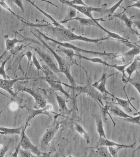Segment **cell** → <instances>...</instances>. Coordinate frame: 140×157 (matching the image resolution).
I'll return each instance as SVG.
<instances>
[{
    "label": "cell",
    "mask_w": 140,
    "mask_h": 157,
    "mask_svg": "<svg viewBox=\"0 0 140 157\" xmlns=\"http://www.w3.org/2000/svg\"><path fill=\"white\" fill-rule=\"evenodd\" d=\"M37 38L40 40L41 42L43 44V45L50 51V52L53 55L56 61H57L58 68L60 72L63 73L68 80L71 86H76V82L74 78L71 75V67L72 65V61L69 59L65 58L59 55L58 54L54 51L53 49L44 40L43 38L40 35H35Z\"/></svg>",
    "instance_id": "cell-1"
},
{
    "label": "cell",
    "mask_w": 140,
    "mask_h": 157,
    "mask_svg": "<svg viewBox=\"0 0 140 157\" xmlns=\"http://www.w3.org/2000/svg\"><path fill=\"white\" fill-rule=\"evenodd\" d=\"M51 29L53 31L54 34H55L58 39H60V41H61V42L81 40V41L98 44L99 42L109 39L108 37L98 39H90V38L82 36L77 35L69 29H66L62 26L54 27L51 28Z\"/></svg>",
    "instance_id": "cell-2"
},
{
    "label": "cell",
    "mask_w": 140,
    "mask_h": 157,
    "mask_svg": "<svg viewBox=\"0 0 140 157\" xmlns=\"http://www.w3.org/2000/svg\"><path fill=\"white\" fill-rule=\"evenodd\" d=\"M42 67V71L45 75L44 80L47 82L50 88L54 92H61L66 98L71 99V95L64 89L62 82H61L60 78L54 74V72L46 65H43Z\"/></svg>",
    "instance_id": "cell-3"
},
{
    "label": "cell",
    "mask_w": 140,
    "mask_h": 157,
    "mask_svg": "<svg viewBox=\"0 0 140 157\" xmlns=\"http://www.w3.org/2000/svg\"><path fill=\"white\" fill-rule=\"evenodd\" d=\"M37 32L38 34H39L44 39H46V40H49V41H51L54 43V44H58L60 46L63 47L68 48H70L72 49L74 51L78 52H83L85 53H87L88 54H91V55H98L100 56H109V57H111L113 58H116L117 54L116 53H109L106 52H96L93 51H91V50H85L81 48L75 46L73 44H70V43L67 42H63L60 41L59 40H55V39H52V38L49 37L44 33H41L39 30H37Z\"/></svg>",
    "instance_id": "cell-4"
},
{
    "label": "cell",
    "mask_w": 140,
    "mask_h": 157,
    "mask_svg": "<svg viewBox=\"0 0 140 157\" xmlns=\"http://www.w3.org/2000/svg\"><path fill=\"white\" fill-rule=\"evenodd\" d=\"M18 92H25L30 94L35 100L34 109H39L44 108L46 106L47 103L45 97L46 95L44 90L34 89L27 87H20L18 88Z\"/></svg>",
    "instance_id": "cell-5"
},
{
    "label": "cell",
    "mask_w": 140,
    "mask_h": 157,
    "mask_svg": "<svg viewBox=\"0 0 140 157\" xmlns=\"http://www.w3.org/2000/svg\"><path fill=\"white\" fill-rule=\"evenodd\" d=\"M58 117H54V120L52 123L46 129L40 140V147L41 148L49 147L50 142L57 133L60 128V125L62 123V121L57 120Z\"/></svg>",
    "instance_id": "cell-6"
},
{
    "label": "cell",
    "mask_w": 140,
    "mask_h": 157,
    "mask_svg": "<svg viewBox=\"0 0 140 157\" xmlns=\"http://www.w3.org/2000/svg\"><path fill=\"white\" fill-rule=\"evenodd\" d=\"M29 125V122L26 121L24 126L22 128L20 140L19 141L21 147L23 149L30 151L36 156H45L48 153H44L39 149L37 147L33 144L30 139L27 136L25 131Z\"/></svg>",
    "instance_id": "cell-7"
},
{
    "label": "cell",
    "mask_w": 140,
    "mask_h": 157,
    "mask_svg": "<svg viewBox=\"0 0 140 157\" xmlns=\"http://www.w3.org/2000/svg\"><path fill=\"white\" fill-rule=\"evenodd\" d=\"M59 1L64 4L72 7V8L79 11L82 14L85 15L88 18L93 20L96 19L93 17L92 13V12H98L104 14V11L107 8V4L103 5L102 7H95L88 6H79V5L72 4L70 3L69 1H67V0H59Z\"/></svg>",
    "instance_id": "cell-8"
},
{
    "label": "cell",
    "mask_w": 140,
    "mask_h": 157,
    "mask_svg": "<svg viewBox=\"0 0 140 157\" xmlns=\"http://www.w3.org/2000/svg\"><path fill=\"white\" fill-rule=\"evenodd\" d=\"M29 116L26 121L29 122L32 119L34 118L35 117L39 115H45L49 117L51 120H52L53 115H59L60 114L56 113L53 110V106L51 104H47L46 106L41 109H28Z\"/></svg>",
    "instance_id": "cell-9"
},
{
    "label": "cell",
    "mask_w": 140,
    "mask_h": 157,
    "mask_svg": "<svg viewBox=\"0 0 140 157\" xmlns=\"http://www.w3.org/2000/svg\"><path fill=\"white\" fill-rule=\"evenodd\" d=\"M33 49L34 51L39 55L42 61L45 63V65L54 73H58L60 72L58 67L56 66L52 57L50 55L46 53L39 48H34Z\"/></svg>",
    "instance_id": "cell-10"
},
{
    "label": "cell",
    "mask_w": 140,
    "mask_h": 157,
    "mask_svg": "<svg viewBox=\"0 0 140 157\" xmlns=\"http://www.w3.org/2000/svg\"><path fill=\"white\" fill-rule=\"evenodd\" d=\"M25 78L23 77L16 78L12 79H7L0 78V88L6 91L9 93L13 98L17 97V93L13 91V86L15 83L18 81L23 80ZM0 94L5 95L3 93H0Z\"/></svg>",
    "instance_id": "cell-11"
},
{
    "label": "cell",
    "mask_w": 140,
    "mask_h": 157,
    "mask_svg": "<svg viewBox=\"0 0 140 157\" xmlns=\"http://www.w3.org/2000/svg\"><path fill=\"white\" fill-rule=\"evenodd\" d=\"M107 78L108 75L107 74V73H104L102 75L98 81L93 83L92 86L103 95H107V94H109V95L112 97L113 94H112L111 93H109L107 90L106 87V84Z\"/></svg>",
    "instance_id": "cell-12"
},
{
    "label": "cell",
    "mask_w": 140,
    "mask_h": 157,
    "mask_svg": "<svg viewBox=\"0 0 140 157\" xmlns=\"http://www.w3.org/2000/svg\"><path fill=\"white\" fill-rule=\"evenodd\" d=\"M127 44H126L127 46L131 48L129 51L121 54L122 58L121 59L122 61L125 62L126 61H131L133 59L134 57L136 55H138L140 53V48L136 46L135 44H133V43H126Z\"/></svg>",
    "instance_id": "cell-13"
},
{
    "label": "cell",
    "mask_w": 140,
    "mask_h": 157,
    "mask_svg": "<svg viewBox=\"0 0 140 157\" xmlns=\"http://www.w3.org/2000/svg\"><path fill=\"white\" fill-rule=\"evenodd\" d=\"M55 96L58 105L59 106V110L61 116L66 117V115H70L72 112V109H70L68 107L66 104V99L64 97L59 95L55 92Z\"/></svg>",
    "instance_id": "cell-14"
},
{
    "label": "cell",
    "mask_w": 140,
    "mask_h": 157,
    "mask_svg": "<svg viewBox=\"0 0 140 157\" xmlns=\"http://www.w3.org/2000/svg\"><path fill=\"white\" fill-rule=\"evenodd\" d=\"M4 38L6 48L3 53L0 56V60L7 51L13 49L15 46L16 44L18 43L23 42L24 41V40H21V39H17V32H15V36L13 39H10L7 35H5Z\"/></svg>",
    "instance_id": "cell-15"
},
{
    "label": "cell",
    "mask_w": 140,
    "mask_h": 157,
    "mask_svg": "<svg viewBox=\"0 0 140 157\" xmlns=\"http://www.w3.org/2000/svg\"><path fill=\"white\" fill-rule=\"evenodd\" d=\"M122 81L124 83H131L136 88L140 95V73L137 71H136L134 75L132 78H129L126 77L122 78Z\"/></svg>",
    "instance_id": "cell-16"
},
{
    "label": "cell",
    "mask_w": 140,
    "mask_h": 157,
    "mask_svg": "<svg viewBox=\"0 0 140 157\" xmlns=\"http://www.w3.org/2000/svg\"><path fill=\"white\" fill-rule=\"evenodd\" d=\"M93 118L95 121L97 131L99 135V137H103L107 138L103 125V117L100 115L92 114Z\"/></svg>",
    "instance_id": "cell-17"
},
{
    "label": "cell",
    "mask_w": 140,
    "mask_h": 157,
    "mask_svg": "<svg viewBox=\"0 0 140 157\" xmlns=\"http://www.w3.org/2000/svg\"><path fill=\"white\" fill-rule=\"evenodd\" d=\"M112 98H114V99L115 100V104H118V105H120L126 111L130 113L132 112V110H131V108L130 107V105H131V106L133 107L135 109L136 111L138 112L136 109H135L134 107L131 104V101L135 99L134 98H131L130 99H128L127 100H125L122 99H120V98H118L117 97H115V96L113 95Z\"/></svg>",
    "instance_id": "cell-18"
},
{
    "label": "cell",
    "mask_w": 140,
    "mask_h": 157,
    "mask_svg": "<svg viewBox=\"0 0 140 157\" xmlns=\"http://www.w3.org/2000/svg\"><path fill=\"white\" fill-rule=\"evenodd\" d=\"M91 156L111 157L108 147L106 146H97L96 148L91 151Z\"/></svg>",
    "instance_id": "cell-19"
},
{
    "label": "cell",
    "mask_w": 140,
    "mask_h": 157,
    "mask_svg": "<svg viewBox=\"0 0 140 157\" xmlns=\"http://www.w3.org/2000/svg\"><path fill=\"white\" fill-rule=\"evenodd\" d=\"M129 66L127 68L125 69V71L128 75V78H130L134 72L140 68V56H137L133 60Z\"/></svg>",
    "instance_id": "cell-20"
},
{
    "label": "cell",
    "mask_w": 140,
    "mask_h": 157,
    "mask_svg": "<svg viewBox=\"0 0 140 157\" xmlns=\"http://www.w3.org/2000/svg\"><path fill=\"white\" fill-rule=\"evenodd\" d=\"M72 20L78 21H79L80 23L83 25L88 26H94L95 27H97V23H98V21H105L104 18H100L96 20H93L90 18H83L77 17L72 18L70 21Z\"/></svg>",
    "instance_id": "cell-21"
},
{
    "label": "cell",
    "mask_w": 140,
    "mask_h": 157,
    "mask_svg": "<svg viewBox=\"0 0 140 157\" xmlns=\"http://www.w3.org/2000/svg\"><path fill=\"white\" fill-rule=\"evenodd\" d=\"M137 141L131 145H124L121 144L120 145L111 146L108 147V150L111 155L113 157H117L118 156V153L119 151L122 148H133L136 144Z\"/></svg>",
    "instance_id": "cell-22"
},
{
    "label": "cell",
    "mask_w": 140,
    "mask_h": 157,
    "mask_svg": "<svg viewBox=\"0 0 140 157\" xmlns=\"http://www.w3.org/2000/svg\"><path fill=\"white\" fill-rule=\"evenodd\" d=\"M74 128L76 132H78L80 136L84 138L87 144L91 143L90 136L89 134L84 129L83 127L77 122L75 123L74 125Z\"/></svg>",
    "instance_id": "cell-23"
},
{
    "label": "cell",
    "mask_w": 140,
    "mask_h": 157,
    "mask_svg": "<svg viewBox=\"0 0 140 157\" xmlns=\"http://www.w3.org/2000/svg\"><path fill=\"white\" fill-rule=\"evenodd\" d=\"M23 126L22 125L20 127L17 128H11L0 126V134L6 135L9 134L21 135V133Z\"/></svg>",
    "instance_id": "cell-24"
},
{
    "label": "cell",
    "mask_w": 140,
    "mask_h": 157,
    "mask_svg": "<svg viewBox=\"0 0 140 157\" xmlns=\"http://www.w3.org/2000/svg\"><path fill=\"white\" fill-rule=\"evenodd\" d=\"M109 112L114 116L119 117L122 118H132V116L128 115L125 112L123 111L120 108L117 106L111 105L109 109Z\"/></svg>",
    "instance_id": "cell-25"
},
{
    "label": "cell",
    "mask_w": 140,
    "mask_h": 157,
    "mask_svg": "<svg viewBox=\"0 0 140 157\" xmlns=\"http://www.w3.org/2000/svg\"><path fill=\"white\" fill-rule=\"evenodd\" d=\"M114 17H117V18H119V19L122 21L126 25V26L128 27L131 31L133 32L134 34L136 33V31L133 30L132 28V25H133L134 22L131 21V18H129L126 15V13L122 12L119 14L115 15L114 16Z\"/></svg>",
    "instance_id": "cell-26"
},
{
    "label": "cell",
    "mask_w": 140,
    "mask_h": 157,
    "mask_svg": "<svg viewBox=\"0 0 140 157\" xmlns=\"http://www.w3.org/2000/svg\"><path fill=\"white\" fill-rule=\"evenodd\" d=\"M96 144L97 146H106V147H109L111 146L120 145L121 144L113 142L112 141L109 140L107 138L101 137H99Z\"/></svg>",
    "instance_id": "cell-27"
},
{
    "label": "cell",
    "mask_w": 140,
    "mask_h": 157,
    "mask_svg": "<svg viewBox=\"0 0 140 157\" xmlns=\"http://www.w3.org/2000/svg\"><path fill=\"white\" fill-rule=\"evenodd\" d=\"M76 56H78L80 58L84 59L91 61V62L94 63L101 64L108 66V67H109V66H110L109 64L107 63L100 58H89L86 57L85 56H82V55H76Z\"/></svg>",
    "instance_id": "cell-28"
},
{
    "label": "cell",
    "mask_w": 140,
    "mask_h": 157,
    "mask_svg": "<svg viewBox=\"0 0 140 157\" xmlns=\"http://www.w3.org/2000/svg\"><path fill=\"white\" fill-rule=\"evenodd\" d=\"M26 1L29 2V3H30L32 5V6H34V7H35L38 10L40 11V12H41V13H42L43 14L46 16V17H47L53 23V24L55 26L61 27V25H60V23H58V22L56 21L54 19V18H53L51 16L48 14V13H47L46 12H45V11H43V10L39 8V7H38V6H37V5L34 3V2H33V1H31V0H26Z\"/></svg>",
    "instance_id": "cell-29"
},
{
    "label": "cell",
    "mask_w": 140,
    "mask_h": 157,
    "mask_svg": "<svg viewBox=\"0 0 140 157\" xmlns=\"http://www.w3.org/2000/svg\"><path fill=\"white\" fill-rule=\"evenodd\" d=\"M56 52L64 53L66 55L68 58L71 61H72L74 56H76L74 50H72V49L68 48L63 47H61V48L60 47V46L58 47L57 50H56Z\"/></svg>",
    "instance_id": "cell-30"
},
{
    "label": "cell",
    "mask_w": 140,
    "mask_h": 157,
    "mask_svg": "<svg viewBox=\"0 0 140 157\" xmlns=\"http://www.w3.org/2000/svg\"><path fill=\"white\" fill-rule=\"evenodd\" d=\"M5 0H0V6H2V7H3L4 8L9 11V12H10V13H12V14H13V15L17 17L20 21H21L23 22V23H26L27 21H25V19H24V18H22V17H20V16H18V15L17 14V13H15V12L12 10L11 7H10L7 4V3H6V2H5Z\"/></svg>",
    "instance_id": "cell-31"
},
{
    "label": "cell",
    "mask_w": 140,
    "mask_h": 157,
    "mask_svg": "<svg viewBox=\"0 0 140 157\" xmlns=\"http://www.w3.org/2000/svg\"><path fill=\"white\" fill-rule=\"evenodd\" d=\"M123 1V0H120L119 2H117L116 4L112 6L110 8L106 9L104 14H107L108 16H111L116 10L119 7H120V5L121 4Z\"/></svg>",
    "instance_id": "cell-32"
},
{
    "label": "cell",
    "mask_w": 140,
    "mask_h": 157,
    "mask_svg": "<svg viewBox=\"0 0 140 157\" xmlns=\"http://www.w3.org/2000/svg\"><path fill=\"white\" fill-rule=\"evenodd\" d=\"M132 61H130V62L126 64L123 65L110 64L109 67H113V68H115V69L118 70V71H119V72H121V73H122V78H124V77H126L125 74V68H126V66H128V65H130V64L131 63V62H132Z\"/></svg>",
    "instance_id": "cell-33"
},
{
    "label": "cell",
    "mask_w": 140,
    "mask_h": 157,
    "mask_svg": "<svg viewBox=\"0 0 140 157\" xmlns=\"http://www.w3.org/2000/svg\"><path fill=\"white\" fill-rule=\"evenodd\" d=\"M32 59H33L32 63H33V65H34V66L36 67V68L37 71L38 75H39V71H42V66H41V65L40 63H39V61H38L36 56L35 54L34 53L33 54Z\"/></svg>",
    "instance_id": "cell-34"
},
{
    "label": "cell",
    "mask_w": 140,
    "mask_h": 157,
    "mask_svg": "<svg viewBox=\"0 0 140 157\" xmlns=\"http://www.w3.org/2000/svg\"><path fill=\"white\" fill-rule=\"evenodd\" d=\"M11 56V55H10V56H9L5 61H2L1 62V66H0V75L2 76L3 77V78H5V79H7V75H6L5 69V65H6V63L7 62L9 59L10 58Z\"/></svg>",
    "instance_id": "cell-35"
},
{
    "label": "cell",
    "mask_w": 140,
    "mask_h": 157,
    "mask_svg": "<svg viewBox=\"0 0 140 157\" xmlns=\"http://www.w3.org/2000/svg\"><path fill=\"white\" fill-rule=\"evenodd\" d=\"M19 153L20 155V156L22 157H32L36 156L35 155H34L33 153L27 150L21 148L19 150Z\"/></svg>",
    "instance_id": "cell-36"
},
{
    "label": "cell",
    "mask_w": 140,
    "mask_h": 157,
    "mask_svg": "<svg viewBox=\"0 0 140 157\" xmlns=\"http://www.w3.org/2000/svg\"><path fill=\"white\" fill-rule=\"evenodd\" d=\"M76 15H77V12L76 10L73 8V9H71L69 12L68 14V18L66 20H64L63 21H61V23H65L66 22H68L70 21L71 19L75 18L76 17Z\"/></svg>",
    "instance_id": "cell-37"
},
{
    "label": "cell",
    "mask_w": 140,
    "mask_h": 157,
    "mask_svg": "<svg viewBox=\"0 0 140 157\" xmlns=\"http://www.w3.org/2000/svg\"><path fill=\"white\" fill-rule=\"evenodd\" d=\"M11 1L20 9L22 12H24V8L23 3V0H11Z\"/></svg>",
    "instance_id": "cell-38"
},
{
    "label": "cell",
    "mask_w": 140,
    "mask_h": 157,
    "mask_svg": "<svg viewBox=\"0 0 140 157\" xmlns=\"http://www.w3.org/2000/svg\"><path fill=\"white\" fill-rule=\"evenodd\" d=\"M33 53L30 50H28L27 52H26L25 55L26 56L27 59H28V65H27V71H28V67H29V63L31 61L32 57H33Z\"/></svg>",
    "instance_id": "cell-39"
},
{
    "label": "cell",
    "mask_w": 140,
    "mask_h": 157,
    "mask_svg": "<svg viewBox=\"0 0 140 157\" xmlns=\"http://www.w3.org/2000/svg\"><path fill=\"white\" fill-rule=\"evenodd\" d=\"M70 3L74 5H79V6H87L85 3L84 2L83 0H72L69 1Z\"/></svg>",
    "instance_id": "cell-40"
},
{
    "label": "cell",
    "mask_w": 140,
    "mask_h": 157,
    "mask_svg": "<svg viewBox=\"0 0 140 157\" xmlns=\"http://www.w3.org/2000/svg\"><path fill=\"white\" fill-rule=\"evenodd\" d=\"M133 4L129 6L126 7V9L130 7H136V8L140 9V0H133Z\"/></svg>",
    "instance_id": "cell-41"
},
{
    "label": "cell",
    "mask_w": 140,
    "mask_h": 157,
    "mask_svg": "<svg viewBox=\"0 0 140 157\" xmlns=\"http://www.w3.org/2000/svg\"><path fill=\"white\" fill-rule=\"evenodd\" d=\"M21 144L19 142L18 143V145H17V147H16L15 148V150L14 152L13 153H12V157H18V154L19 153V150L21 148Z\"/></svg>",
    "instance_id": "cell-42"
},
{
    "label": "cell",
    "mask_w": 140,
    "mask_h": 157,
    "mask_svg": "<svg viewBox=\"0 0 140 157\" xmlns=\"http://www.w3.org/2000/svg\"><path fill=\"white\" fill-rule=\"evenodd\" d=\"M133 25L137 27L138 29L140 30V21L134 22Z\"/></svg>",
    "instance_id": "cell-43"
},
{
    "label": "cell",
    "mask_w": 140,
    "mask_h": 157,
    "mask_svg": "<svg viewBox=\"0 0 140 157\" xmlns=\"http://www.w3.org/2000/svg\"><path fill=\"white\" fill-rule=\"evenodd\" d=\"M39 1H42V2H46L47 3L50 4L52 5V6H55V7H57V6L52 3L51 1H48V0H39Z\"/></svg>",
    "instance_id": "cell-44"
},
{
    "label": "cell",
    "mask_w": 140,
    "mask_h": 157,
    "mask_svg": "<svg viewBox=\"0 0 140 157\" xmlns=\"http://www.w3.org/2000/svg\"><path fill=\"white\" fill-rule=\"evenodd\" d=\"M135 34H136V35L138 36V40L137 42H136V43H135V44H138V45H140V33H138L137 31L136 32V33H135Z\"/></svg>",
    "instance_id": "cell-45"
},
{
    "label": "cell",
    "mask_w": 140,
    "mask_h": 157,
    "mask_svg": "<svg viewBox=\"0 0 140 157\" xmlns=\"http://www.w3.org/2000/svg\"><path fill=\"white\" fill-rule=\"evenodd\" d=\"M139 145L138 146V147H137V148H136V149L134 151V153H135V152L137 151H138L139 150H140V140H139Z\"/></svg>",
    "instance_id": "cell-46"
},
{
    "label": "cell",
    "mask_w": 140,
    "mask_h": 157,
    "mask_svg": "<svg viewBox=\"0 0 140 157\" xmlns=\"http://www.w3.org/2000/svg\"><path fill=\"white\" fill-rule=\"evenodd\" d=\"M138 125H139V126H140V123L139 124H138ZM140 140V137L139 138V139L138 140H137V141H138L139 140Z\"/></svg>",
    "instance_id": "cell-47"
},
{
    "label": "cell",
    "mask_w": 140,
    "mask_h": 157,
    "mask_svg": "<svg viewBox=\"0 0 140 157\" xmlns=\"http://www.w3.org/2000/svg\"><path fill=\"white\" fill-rule=\"evenodd\" d=\"M130 1H133V0H130Z\"/></svg>",
    "instance_id": "cell-48"
}]
</instances>
